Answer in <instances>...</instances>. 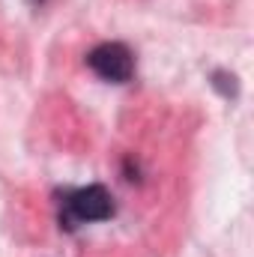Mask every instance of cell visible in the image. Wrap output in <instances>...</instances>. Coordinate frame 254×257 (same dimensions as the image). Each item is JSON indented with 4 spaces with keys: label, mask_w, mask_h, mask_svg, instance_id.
Returning <instances> with one entry per match:
<instances>
[{
    "label": "cell",
    "mask_w": 254,
    "mask_h": 257,
    "mask_svg": "<svg viewBox=\"0 0 254 257\" xmlns=\"http://www.w3.org/2000/svg\"><path fill=\"white\" fill-rule=\"evenodd\" d=\"M111 215H114L111 192L105 186L93 183V186H84V189H75V192L66 194L60 221H63L66 230H72L78 221H105Z\"/></svg>",
    "instance_id": "6da1fadb"
},
{
    "label": "cell",
    "mask_w": 254,
    "mask_h": 257,
    "mask_svg": "<svg viewBox=\"0 0 254 257\" xmlns=\"http://www.w3.org/2000/svg\"><path fill=\"white\" fill-rule=\"evenodd\" d=\"M87 66L105 78V81H114V84H123L135 75V57L123 42H102L96 45L90 54H87Z\"/></svg>",
    "instance_id": "7a4b0ae2"
},
{
    "label": "cell",
    "mask_w": 254,
    "mask_h": 257,
    "mask_svg": "<svg viewBox=\"0 0 254 257\" xmlns=\"http://www.w3.org/2000/svg\"><path fill=\"white\" fill-rule=\"evenodd\" d=\"M212 87L221 93V96H236V78L227 75V72H212Z\"/></svg>",
    "instance_id": "3957f363"
}]
</instances>
